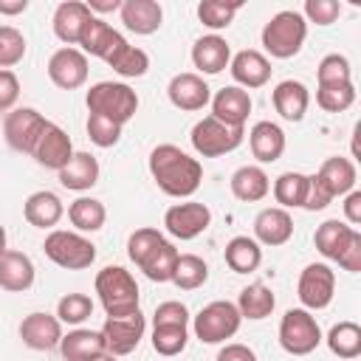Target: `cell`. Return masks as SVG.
I'll list each match as a JSON object with an SVG mask.
<instances>
[{
  "instance_id": "f907efd6",
  "label": "cell",
  "mask_w": 361,
  "mask_h": 361,
  "mask_svg": "<svg viewBox=\"0 0 361 361\" xmlns=\"http://www.w3.org/2000/svg\"><path fill=\"white\" fill-rule=\"evenodd\" d=\"M20 99V79L14 71H0V113L11 110Z\"/></svg>"
},
{
  "instance_id": "f5cc1de1",
  "label": "cell",
  "mask_w": 361,
  "mask_h": 361,
  "mask_svg": "<svg viewBox=\"0 0 361 361\" xmlns=\"http://www.w3.org/2000/svg\"><path fill=\"white\" fill-rule=\"evenodd\" d=\"M338 265H341L344 271H350V274H358V271H361V234H358V231L353 234L350 245H347L344 254L338 257Z\"/></svg>"
},
{
  "instance_id": "603a6c76",
  "label": "cell",
  "mask_w": 361,
  "mask_h": 361,
  "mask_svg": "<svg viewBox=\"0 0 361 361\" xmlns=\"http://www.w3.org/2000/svg\"><path fill=\"white\" fill-rule=\"evenodd\" d=\"M228 62H231V48H228V42L220 34H206V37L195 39V45H192V65L200 73L214 76V73L226 71Z\"/></svg>"
},
{
  "instance_id": "db71d44e",
  "label": "cell",
  "mask_w": 361,
  "mask_h": 361,
  "mask_svg": "<svg viewBox=\"0 0 361 361\" xmlns=\"http://www.w3.org/2000/svg\"><path fill=\"white\" fill-rule=\"evenodd\" d=\"M217 361H257V353L245 344H226L217 353Z\"/></svg>"
},
{
  "instance_id": "7a4b0ae2",
  "label": "cell",
  "mask_w": 361,
  "mask_h": 361,
  "mask_svg": "<svg viewBox=\"0 0 361 361\" xmlns=\"http://www.w3.org/2000/svg\"><path fill=\"white\" fill-rule=\"evenodd\" d=\"M127 257L144 271L152 282H172V271L178 262V248L158 231V228H135L127 240Z\"/></svg>"
},
{
  "instance_id": "7dc6e473",
  "label": "cell",
  "mask_w": 361,
  "mask_h": 361,
  "mask_svg": "<svg viewBox=\"0 0 361 361\" xmlns=\"http://www.w3.org/2000/svg\"><path fill=\"white\" fill-rule=\"evenodd\" d=\"M87 138L96 144V147H102V149H107V147H116L118 144V138H121V124H116V121H110V118H104V116H96V113H90L87 116Z\"/></svg>"
},
{
  "instance_id": "816d5d0a",
  "label": "cell",
  "mask_w": 361,
  "mask_h": 361,
  "mask_svg": "<svg viewBox=\"0 0 361 361\" xmlns=\"http://www.w3.org/2000/svg\"><path fill=\"white\" fill-rule=\"evenodd\" d=\"M330 195L324 192V186L316 180V175H307V195H305V203H302V209H307V212H322L324 206H330Z\"/></svg>"
},
{
  "instance_id": "484cf974",
  "label": "cell",
  "mask_w": 361,
  "mask_h": 361,
  "mask_svg": "<svg viewBox=\"0 0 361 361\" xmlns=\"http://www.w3.org/2000/svg\"><path fill=\"white\" fill-rule=\"evenodd\" d=\"M118 14H121V23L127 25V31H135L144 37L155 34L164 23V8L155 0H124Z\"/></svg>"
},
{
  "instance_id": "4316f807",
  "label": "cell",
  "mask_w": 361,
  "mask_h": 361,
  "mask_svg": "<svg viewBox=\"0 0 361 361\" xmlns=\"http://www.w3.org/2000/svg\"><path fill=\"white\" fill-rule=\"evenodd\" d=\"M271 102H274V110L285 118V121H302L305 113H307V104H310V93L302 82L296 79H285L274 87L271 93Z\"/></svg>"
},
{
  "instance_id": "680465c9",
  "label": "cell",
  "mask_w": 361,
  "mask_h": 361,
  "mask_svg": "<svg viewBox=\"0 0 361 361\" xmlns=\"http://www.w3.org/2000/svg\"><path fill=\"white\" fill-rule=\"evenodd\" d=\"M87 361H116V355H110V353H99V355L87 358Z\"/></svg>"
},
{
  "instance_id": "c3c4849f",
  "label": "cell",
  "mask_w": 361,
  "mask_h": 361,
  "mask_svg": "<svg viewBox=\"0 0 361 361\" xmlns=\"http://www.w3.org/2000/svg\"><path fill=\"white\" fill-rule=\"evenodd\" d=\"M305 17V23H316V25H330L338 20L341 14V3L336 0H307L305 8L299 11Z\"/></svg>"
},
{
  "instance_id": "d4e9b609",
  "label": "cell",
  "mask_w": 361,
  "mask_h": 361,
  "mask_svg": "<svg viewBox=\"0 0 361 361\" xmlns=\"http://www.w3.org/2000/svg\"><path fill=\"white\" fill-rule=\"evenodd\" d=\"M248 147L259 164H274L285 152V133L274 121H257L248 130Z\"/></svg>"
},
{
  "instance_id": "bcb514c9",
  "label": "cell",
  "mask_w": 361,
  "mask_h": 361,
  "mask_svg": "<svg viewBox=\"0 0 361 361\" xmlns=\"http://www.w3.org/2000/svg\"><path fill=\"white\" fill-rule=\"evenodd\" d=\"M316 82L319 85H347V82H353L350 59L341 56V54H327L316 68Z\"/></svg>"
},
{
  "instance_id": "cb8c5ba5",
  "label": "cell",
  "mask_w": 361,
  "mask_h": 361,
  "mask_svg": "<svg viewBox=\"0 0 361 361\" xmlns=\"http://www.w3.org/2000/svg\"><path fill=\"white\" fill-rule=\"evenodd\" d=\"M34 285V262L28 254L6 248L0 254V288L8 293H23Z\"/></svg>"
},
{
  "instance_id": "277c9868",
  "label": "cell",
  "mask_w": 361,
  "mask_h": 361,
  "mask_svg": "<svg viewBox=\"0 0 361 361\" xmlns=\"http://www.w3.org/2000/svg\"><path fill=\"white\" fill-rule=\"evenodd\" d=\"M307 37V23L299 11L285 8L276 11L265 25H262V48L274 56V59H290L302 51Z\"/></svg>"
},
{
  "instance_id": "5bb4252c",
  "label": "cell",
  "mask_w": 361,
  "mask_h": 361,
  "mask_svg": "<svg viewBox=\"0 0 361 361\" xmlns=\"http://www.w3.org/2000/svg\"><path fill=\"white\" fill-rule=\"evenodd\" d=\"M48 79L62 90H76L87 82V56L79 48H59L48 59Z\"/></svg>"
},
{
  "instance_id": "6da1fadb",
  "label": "cell",
  "mask_w": 361,
  "mask_h": 361,
  "mask_svg": "<svg viewBox=\"0 0 361 361\" xmlns=\"http://www.w3.org/2000/svg\"><path fill=\"white\" fill-rule=\"evenodd\" d=\"M149 175L158 189L169 197H189L200 189L203 166L197 158L183 152L175 144H158L149 152Z\"/></svg>"
},
{
  "instance_id": "ab89813d",
  "label": "cell",
  "mask_w": 361,
  "mask_h": 361,
  "mask_svg": "<svg viewBox=\"0 0 361 361\" xmlns=\"http://www.w3.org/2000/svg\"><path fill=\"white\" fill-rule=\"evenodd\" d=\"M189 341V324H152V350L158 355H178L186 350Z\"/></svg>"
},
{
  "instance_id": "8d00e7d4",
  "label": "cell",
  "mask_w": 361,
  "mask_h": 361,
  "mask_svg": "<svg viewBox=\"0 0 361 361\" xmlns=\"http://www.w3.org/2000/svg\"><path fill=\"white\" fill-rule=\"evenodd\" d=\"M68 220L73 223L76 231H99L107 220V209L96 197H76L68 206Z\"/></svg>"
},
{
  "instance_id": "3957f363",
  "label": "cell",
  "mask_w": 361,
  "mask_h": 361,
  "mask_svg": "<svg viewBox=\"0 0 361 361\" xmlns=\"http://www.w3.org/2000/svg\"><path fill=\"white\" fill-rule=\"evenodd\" d=\"M96 293L107 316H127L138 310V285L135 276L121 265H104L96 274Z\"/></svg>"
},
{
  "instance_id": "4dcf8cb0",
  "label": "cell",
  "mask_w": 361,
  "mask_h": 361,
  "mask_svg": "<svg viewBox=\"0 0 361 361\" xmlns=\"http://www.w3.org/2000/svg\"><path fill=\"white\" fill-rule=\"evenodd\" d=\"M353 234H355V228H353V226H347L344 220H324V223L316 228L313 243H316V251H319L322 257H327V259L338 262V257H341V254H344V248L350 245Z\"/></svg>"
},
{
  "instance_id": "836d02e7",
  "label": "cell",
  "mask_w": 361,
  "mask_h": 361,
  "mask_svg": "<svg viewBox=\"0 0 361 361\" xmlns=\"http://www.w3.org/2000/svg\"><path fill=\"white\" fill-rule=\"evenodd\" d=\"M223 259H226V265H228L234 274H251V271H257L259 262H262V248H259V243H257L254 237L240 234V237H231V240L226 243Z\"/></svg>"
},
{
  "instance_id": "1f68e13d",
  "label": "cell",
  "mask_w": 361,
  "mask_h": 361,
  "mask_svg": "<svg viewBox=\"0 0 361 361\" xmlns=\"http://www.w3.org/2000/svg\"><path fill=\"white\" fill-rule=\"evenodd\" d=\"M268 192H271V180H268V175H265L262 166L248 164V166H240L231 175V195L237 200H243V203H257Z\"/></svg>"
},
{
  "instance_id": "4fadbf2b",
  "label": "cell",
  "mask_w": 361,
  "mask_h": 361,
  "mask_svg": "<svg viewBox=\"0 0 361 361\" xmlns=\"http://www.w3.org/2000/svg\"><path fill=\"white\" fill-rule=\"evenodd\" d=\"M209 223H212V212L206 203H197V200L175 203L164 212V228L175 240H195L209 228Z\"/></svg>"
},
{
  "instance_id": "9f6ffc18",
  "label": "cell",
  "mask_w": 361,
  "mask_h": 361,
  "mask_svg": "<svg viewBox=\"0 0 361 361\" xmlns=\"http://www.w3.org/2000/svg\"><path fill=\"white\" fill-rule=\"evenodd\" d=\"M87 8H90V14H93V11L107 14V11H118L121 3H118V0H87Z\"/></svg>"
},
{
  "instance_id": "7402d4cb",
  "label": "cell",
  "mask_w": 361,
  "mask_h": 361,
  "mask_svg": "<svg viewBox=\"0 0 361 361\" xmlns=\"http://www.w3.org/2000/svg\"><path fill=\"white\" fill-rule=\"evenodd\" d=\"M127 39L110 25V23H104L102 17H96L93 14V20L87 23V28H85V34H82V39H79V45H82V54L87 56H99V59H110L121 45H124Z\"/></svg>"
},
{
  "instance_id": "f6af8a7d",
  "label": "cell",
  "mask_w": 361,
  "mask_h": 361,
  "mask_svg": "<svg viewBox=\"0 0 361 361\" xmlns=\"http://www.w3.org/2000/svg\"><path fill=\"white\" fill-rule=\"evenodd\" d=\"M25 56V37L14 25H0V71H11Z\"/></svg>"
},
{
  "instance_id": "83f0119b",
  "label": "cell",
  "mask_w": 361,
  "mask_h": 361,
  "mask_svg": "<svg viewBox=\"0 0 361 361\" xmlns=\"http://www.w3.org/2000/svg\"><path fill=\"white\" fill-rule=\"evenodd\" d=\"M316 180L324 186V192L330 197H341V195L353 192V186H355V164L350 158L333 155V158L322 161V166L316 172Z\"/></svg>"
},
{
  "instance_id": "5b68a950",
  "label": "cell",
  "mask_w": 361,
  "mask_h": 361,
  "mask_svg": "<svg viewBox=\"0 0 361 361\" xmlns=\"http://www.w3.org/2000/svg\"><path fill=\"white\" fill-rule=\"evenodd\" d=\"M85 104L90 113L104 116L124 127L138 110V93L124 82H96V85H90Z\"/></svg>"
},
{
  "instance_id": "ee69618b",
  "label": "cell",
  "mask_w": 361,
  "mask_h": 361,
  "mask_svg": "<svg viewBox=\"0 0 361 361\" xmlns=\"http://www.w3.org/2000/svg\"><path fill=\"white\" fill-rule=\"evenodd\" d=\"M90 316H93V302L85 293H65L56 302V319L62 324H82Z\"/></svg>"
},
{
  "instance_id": "f1b7e54d",
  "label": "cell",
  "mask_w": 361,
  "mask_h": 361,
  "mask_svg": "<svg viewBox=\"0 0 361 361\" xmlns=\"http://www.w3.org/2000/svg\"><path fill=\"white\" fill-rule=\"evenodd\" d=\"M62 214H65L62 200L48 189H39V192L28 195L25 203H23V217L34 228H54L62 220Z\"/></svg>"
},
{
  "instance_id": "ac0fdd59",
  "label": "cell",
  "mask_w": 361,
  "mask_h": 361,
  "mask_svg": "<svg viewBox=\"0 0 361 361\" xmlns=\"http://www.w3.org/2000/svg\"><path fill=\"white\" fill-rule=\"evenodd\" d=\"M90 20H93V14L87 8V3L65 0L54 11V34L68 48H73V45H79V39H82V34H85V28H87Z\"/></svg>"
},
{
  "instance_id": "d590c367",
  "label": "cell",
  "mask_w": 361,
  "mask_h": 361,
  "mask_svg": "<svg viewBox=\"0 0 361 361\" xmlns=\"http://www.w3.org/2000/svg\"><path fill=\"white\" fill-rule=\"evenodd\" d=\"M327 347L333 355L344 358V361H355L361 355V327L355 322H338L330 327L327 333Z\"/></svg>"
},
{
  "instance_id": "e575fe53",
  "label": "cell",
  "mask_w": 361,
  "mask_h": 361,
  "mask_svg": "<svg viewBox=\"0 0 361 361\" xmlns=\"http://www.w3.org/2000/svg\"><path fill=\"white\" fill-rule=\"evenodd\" d=\"M276 307V296L274 290L265 285V282H251L240 290L237 296V310L243 319H251V322H259L265 316H271Z\"/></svg>"
},
{
  "instance_id": "7bdbcfd3",
  "label": "cell",
  "mask_w": 361,
  "mask_h": 361,
  "mask_svg": "<svg viewBox=\"0 0 361 361\" xmlns=\"http://www.w3.org/2000/svg\"><path fill=\"white\" fill-rule=\"evenodd\" d=\"M353 102H355L353 82H347V85H319L316 87V104L327 113H341V110L353 107Z\"/></svg>"
},
{
  "instance_id": "f546056e",
  "label": "cell",
  "mask_w": 361,
  "mask_h": 361,
  "mask_svg": "<svg viewBox=\"0 0 361 361\" xmlns=\"http://www.w3.org/2000/svg\"><path fill=\"white\" fill-rule=\"evenodd\" d=\"M59 183L71 192H85L99 183V161L90 152H73L71 161L59 169Z\"/></svg>"
},
{
  "instance_id": "6f0895ef",
  "label": "cell",
  "mask_w": 361,
  "mask_h": 361,
  "mask_svg": "<svg viewBox=\"0 0 361 361\" xmlns=\"http://www.w3.org/2000/svg\"><path fill=\"white\" fill-rule=\"evenodd\" d=\"M28 8V0H0V14H23Z\"/></svg>"
},
{
  "instance_id": "8992f818",
  "label": "cell",
  "mask_w": 361,
  "mask_h": 361,
  "mask_svg": "<svg viewBox=\"0 0 361 361\" xmlns=\"http://www.w3.org/2000/svg\"><path fill=\"white\" fill-rule=\"evenodd\" d=\"M42 251L45 257L65 268V271H82V268H90L93 259H96V245L79 234V231H65V228H54L45 243H42Z\"/></svg>"
},
{
  "instance_id": "74e56055",
  "label": "cell",
  "mask_w": 361,
  "mask_h": 361,
  "mask_svg": "<svg viewBox=\"0 0 361 361\" xmlns=\"http://www.w3.org/2000/svg\"><path fill=\"white\" fill-rule=\"evenodd\" d=\"M307 195V175L302 172H282L274 180V197L279 203V209H302Z\"/></svg>"
},
{
  "instance_id": "f35d334b",
  "label": "cell",
  "mask_w": 361,
  "mask_h": 361,
  "mask_svg": "<svg viewBox=\"0 0 361 361\" xmlns=\"http://www.w3.org/2000/svg\"><path fill=\"white\" fill-rule=\"evenodd\" d=\"M209 279V265L206 259H200L197 254H180L178 262H175V271H172V282L180 288V290H195L200 285H206Z\"/></svg>"
},
{
  "instance_id": "52a82bcc",
  "label": "cell",
  "mask_w": 361,
  "mask_h": 361,
  "mask_svg": "<svg viewBox=\"0 0 361 361\" xmlns=\"http://www.w3.org/2000/svg\"><path fill=\"white\" fill-rule=\"evenodd\" d=\"M243 138H245L243 127H228V124L217 121L214 116H203L189 133L195 152L203 158H220L226 152H234L243 144Z\"/></svg>"
},
{
  "instance_id": "60d3db41",
  "label": "cell",
  "mask_w": 361,
  "mask_h": 361,
  "mask_svg": "<svg viewBox=\"0 0 361 361\" xmlns=\"http://www.w3.org/2000/svg\"><path fill=\"white\" fill-rule=\"evenodd\" d=\"M107 65H110L118 76L135 79V76H144V73H147V68H149V56H147V51H141V48L124 42V45L107 59Z\"/></svg>"
},
{
  "instance_id": "11a10c76",
  "label": "cell",
  "mask_w": 361,
  "mask_h": 361,
  "mask_svg": "<svg viewBox=\"0 0 361 361\" xmlns=\"http://www.w3.org/2000/svg\"><path fill=\"white\" fill-rule=\"evenodd\" d=\"M344 217H347V223L353 228L361 226V192L358 189H353V192L344 195Z\"/></svg>"
},
{
  "instance_id": "681fc988",
  "label": "cell",
  "mask_w": 361,
  "mask_h": 361,
  "mask_svg": "<svg viewBox=\"0 0 361 361\" xmlns=\"http://www.w3.org/2000/svg\"><path fill=\"white\" fill-rule=\"evenodd\" d=\"M152 324H189V310L183 302H161L152 313Z\"/></svg>"
},
{
  "instance_id": "44dd1931",
  "label": "cell",
  "mask_w": 361,
  "mask_h": 361,
  "mask_svg": "<svg viewBox=\"0 0 361 361\" xmlns=\"http://www.w3.org/2000/svg\"><path fill=\"white\" fill-rule=\"evenodd\" d=\"M290 237H293V217L288 214V209L271 206L254 217V240L257 243L274 248V245H285Z\"/></svg>"
},
{
  "instance_id": "ffe728a7",
  "label": "cell",
  "mask_w": 361,
  "mask_h": 361,
  "mask_svg": "<svg viewBox=\"0 0 361 361\" xmlns=\"http://www.w3.org/2000/svg\"><path fill=\"white\" fill-rule=\"evenodd\" d=\"M212 116L228 127H245L248 116H251V96L248 90L237 87V85H228L223 90L214 93L212 99Z\"/></svg>"
},
{
  "instance_id": "e0dca14e",
  "label": "cell",
  "mask_w": 361,
  "mask_h": 361,
  "mask_svg": "<svg viewBox=\"0 0 361 361\" xmlns=\"http://www.w3.org/2000/svg\"><path fill=\"white\" fill-rule=\"evenodd\" d=\"M20 338L31 350H54L62 341V322L51 313H28L20 322Z\"/></svg>"
},
{
  "instance_id": "30bf717a",
  "label": "cell",
  "mask_w": 361,
  "mask_h": 361,
  "mask_svg": "<svg viewBox=\"0 0 361 361\" xmlns=\"http://www.w3.org/2000/svg\"><path fill=\"white\" fill-rule=\"evenodd\" d=\"M45 127H48V118L34 107H14L3 118V135L8 147L17 152H28V155L34 152Z\"/></svg>"
},
{
  "instance_id": "2e32d148",
  "label": "cell",
  "mask_w": 361,
  "mask_h": 361,
  "mask_svg": "<svg viewBox=\"0 0 361 361\" xmlns=\"http://www.w3.org/2000/svg\"><path fill=\"white\" fill-rule=\"evenodd\" d=\"M34 161L39 164V166H45V169H62L68 161H71V155H73V144H71V135L59 127V124H54V121H48V127L42 130V135H39V141H37V147H34Z\"/></svg>"
},
{
  "instance_id": "b9f144b4",
  "label": "cell",
  "mask_w": 361,
  "mask_h": 361,
  "mask_svg": "<svg viewBox=\"0 0 361 361\" xmlns=\"http://www.w3.org/2000/svg\"><path fill=\"white\" fill-rule=\"evenodd\" d=\"M243 8V3L240 0H234V3H223V0H200L197 3V17H200V23L206 25V28H228L231 25V20H234V14Z\"/></svg>"
},
{
  "instance_id": "8fae6325",
  "label": "cell",
  "mask_w": 361,
  "mask_h": 361,
  "mask_svg": "<svg viewBox=\"0 0 361 361\" xmlns=\"http://www.w3.org/2000/svg\"><path fill=\"white\" fill-rule=\"evenodd\" d=\"M333 293H336L333 268L324 262L305 265V271L299 274V282H296V296H299L302 307L305 310H324L333 302Z\"/></svg>"
},
{
  "instance_id": "d6986e66",
  "label": "cell",
  "mask_w": 361,
  "mask_h": 361,
  "mask_svg": "<svg viewBox=\"0 0 361 361\" xmlns=\"http://www.w3.org/2000/svg\"><path fill=\"white\" fill-rule=\"evenodd\" d=\"M228 71H231L237 87H243V90L262 87L271 79V62H268V56L259 54V51H254V48H245V51L234 54L231 62H228Z\"/></svg>"
},
{
  "instance_id": "d6a6232c",
  "label": "cell",
  "mask_w": 361,
  "mask_h": 361,
  "mask_svg": "<svg viewBox=\"0 0 361 361\" xmlns=\"http://www.w3.org/2000/svg\"><path fill=\"white\" fill-rule=\"evenodd\" d=\"M59 350H62L65 361H87V358H93L99 353H107L102 333L99 330H85V327H76L68 336H62Z\"/></svg>"
},
{
  "instance_id": "91938a15",
  "label": "cell",
  "mask_w": 361,
  "mask_h": 361,
  "mask_svg": "<svg viewBox=\"0 0 361 361\" xmlns=\"http://www.w3.org/2000/svg\"><path fill=\"white\" fill-rule=\"evenodd\" d=\"M3 251H6V228L0 226V254H3Z\"/></svg>"
},
{
  "instance_id": "ba28073f",
  "label": "cell",
  "mask_w": 361,
  "mask_h": 361,
  "mask_svg": "<svg viewBox=\"0 0 361 361\" xmlns=\"http://www.w3.org/2000/svg\"><path fill=\"white\" fill-rule=\"evenodd\" d=\"M240 322H243V316L234 302L214 299L206 307H200V313L192 322V330L203 344H220L240 330Z\"/></svg>"
},
{
  "instance_id": "7c38bea8",
  "label": "cell",
  "mask_w": 361,
  "mask_h": 361,
  "mask_svg": "<svg viewBox=\"0 0 361 361\" xmlns=\"http://www.w3.org/2000/svg\"><path fill=\"white\" fill-rule=\"evenodd\" d=\"M144 330H147V322H144L141 310H135V313H127V316H107L99 333L104 338L107 353L118 358V355H130L141 344Z\"/></svg>"
},
{
  "instance_id": "9a60e30c",
  "label": "cell",
  "mask_w": 361,
  "mask_h": 361,
  "mask_svg": "<svg viewBox=\"0 0 361 361\" xmlns=\"http://www.w3.org/2000/svg\"><path fill=\"white\" fill-rule=\"evenodd\" d=\"M166 96L169 102L178 107V110H186V113H195V110H203L209 102H212V87L206 85V79L200 73H175L166 85Z\"/></svg>"
},
{
  "instance_id": "9c48e42d",
  "label": "cell",
  "mask_w": 361,
  "mask_h": 361,
  "mask_svg": "<svg viewBox=\"0 0 361 361\" xmlns=\"http://www.w3.org/2000/svg\"><path fill=\"white\" fill-rule=\"evenodd\" d=\"M279 344L290 355L313 353L322 344V327H319L316 316H310V310H305V307L285 310V316L279 322Z\"/></svg>"
}]
</instances>
